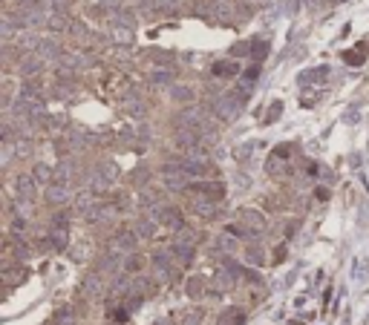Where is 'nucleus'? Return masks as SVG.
I'll return each instance as SVG.
<instances>
[{"label": "nucleus", "mask_w": 369, "mask_h": 325, "mask_svg": "<svg viewBox=\"0 0 369 325\" xmlns=\"http://www.w3.org/2000/svg\"><path fill=\"white\" fill-rule=\"evenodd\" d=\"M240 72V63H234V61H219L214 66V75H237Z\"/></svg>", "instance_id": "0eeeda50"}, {"label": "nucleus", "mask_w": 369, "mask_h": 325, "mask_svg": "<svg viewBox=\"0 0 369 325\" xmlns=\"http://www.w3.org/2000/svg\"><path fill=\"white\" fill-rule=\"evenodd\" d=\"M38 52L44 55V58H55V52H58V46H55L52 41H41V46H38Z\"/></svg>", "instance_id": "9b49d317"}, {"label": "nucleus", "mask_w": 369, "mask_h": 325, "mask_svg": "<svg viewBox=\"0 0 369 325\" xmlns=\"http://www.w3.org/2000/svg\"><path fill=\"white\" fill-rule=\"evenodd\" d=\"M240 219H243L251 230H262V228H265L262 216H260V213H254V210H243V213H240Z\"/></svg>", "instance_id": "39448f33"}, {"label": "nucleus", "mask_w": 369, "mask_h": 325, "mask_svg": "<svg viewBox=\"0 0 369 325\" xmlns=\"http://www.w3.org/2000/svg\"><path fill=\"white\" fill-rule=\"evenodd\" d=\"M243 95H222L219 101H216V115L219 118H225V121H231V118H237V113H240V106H243V101H240Z\"/></svg>", "instance_id": "f257e3e1"}, {"label": "nucleus", "mask_w": 369, "mask_h": 325, "mask_svg": "<svg viewBox=\"0 0 369 325\" xmlns=\"http://www.w3.org/2000/svg\"><path fill=\"white\" fill-rule=\"evenodd\" d=\"M26 3H32V0H26Z\"/></svg>", "instance_id": "a211bd4d"}, {"label": "nucleus", "mask_w": 369, "mask_h": 325, "mask_svg": "<svg viewBox=\"0 0 369 325\" xmlns=\"http://www.w3.org/2000/svg\"><path fill=\"white\" fill-rule=\"evenodd\" d=\"M144 259L139 254H127V262H124V273H139L142 271Z\"/></svg>", "instance_id": "6e6552de"}, {"label": "nucleus", "mask_w": 369, "mask_h": 325, "mask_svg": "<svg viewBox=\"0 0 369 325\" xmlns=\"http://www.w3.org/2000/svg\"><path fill=\"white\" fill-rule=\"evenodd\" d=\"M113 41H118V44H133V29L127 26V23L113 26Z\"/></svg>", "instance_id": "423d86ee"}, {"label": "nucleus", "mask_w": 369, "mask_h": 325, "mask_svg": "<svg viewBox=\"0 0 369 325\" xmlns=\"http://www.w3.org/2000/svg\"><path fill=\"white\" fill-rule=\"evenodd\" d=\"M199 319H202V314H199V311H190V314H185L182 325H199Z\"/></svg>", "instance_id": "2eb2a0df"}, {"label": "nucleus", "mask_w": 369, "mask_h": 325, "mask_svg": "<svg viewBox=\"0 0 369 325\" xmlns=\"http://www.w3.org/2000/svg\"><path fill=\"white\" fill-rule=\"evenodd\" d=\"M49 178H52V170L46 167V164H38V167H35V182L44 185V182H49Z\"/></svg>", "instance_id": "f8f14e48"}, {"label": "nucleus", "mask_w": 369, "mask_h": 325, "mask_svg": "<svg viewBox=\"0 0 369 325\" xmlns=\"http://www.w3.org/2000/svg\"><path fill=\"white\" fill-rule=\"evenodd\" d=\"M156 233V225L150 219H142L139 225H136V236H142V239H150Z\"/></svg>", "instance_id": "1a4fd4ad"}, {"label": "nucleus", "mask_w": 369, "mask_h": 325, "mask_svg": "<svg viewBox=\"0 0 369 325\" xmlns=\"http://www.w3.org/2000/svg\"><path fill=\"white\" fill-rule=\"evenodd\" d=\"M190 297H199V291H202V282H199V279H193V282H190Z\"/></svg>", "instance_id": "f3484780"}, {"label": "nucleus", "mask_w": 369, "mask_h": 325, "mask_svg": "<svg viewBox=\"0 0 369 325\" xmlns=\"http://www.w3.org/2000/svg\"><path fill=\"white\" fill-rule=\"evenodd\" d=\"M46 199H49L52 204L70 202V185H61V182H52V185H46Z\"/></svg>", "instance_id": "f03ea898"}, {"label": "nucleus", "mask_w": 369, "mask_h": 325, "mask_svg": "<svg viewBox=\"0 0 369 325\" xmlns=\"http://www.w3.org/2000/svg\"><path fill=\"white\" fill-rule=\"evenodd\" d=\"M133 245H136V233H121L113 242V250L116 254H133Z\"/></svg>", "instance_id": "20e7f679"}, {"label": "nucleus", "mask_w": 369, "mask_h": 325, "mask_svg": "<svg viewBox=\"0 0 369 325\" xmlns=\"http://www.w3.org/2000/svg\"><path fill=\"white\" fill-rule=\"evenodd\" d=\"M343 58H346V63H352V66H358V63L363 61V58H360V49H352V52H346Z\"/></svg>", "instance_id": "4468645a"}, {"label": "nucleus", "mask_w": 369, "mask_h": 325, "mask_svg": "<svg viewBox=\"0 0 369 325\" xmlns=\"http://www.w3.org/2000/svg\"><path fill=\"white\" fill-rule=\"evenodd\" d=\"M18 196L29 204V199L35 196V176H20L18 178Z\"/></svg>", "instance_id": "7ed1b4c3"}, {"label": "nucleus", "mask_w": 369, "mask_h": 325, "mask_svg": "<svg viewBox=\"0 0 369 325\" xmlns=\"http://www.w3.org/2000/svg\"><path fill=\"white\" fill-rule=\"evenodd\" d=\"M196 210L202 213L205 219H211V216H214V213H216V207H214V204H211V202H196Z\"/></svg>", "instance_id": "ddd939ff"}, {"label": "nucleus", "mask_w": 369, "mask_h": 325, "mask_svg": "<svg viewBox=\"0 0 369 325\" xmlns=\"http://www.w3.org/2000/svg\"><path fill=\"white\" fill-rule=\"evenodd\" d=\"M159 6L167 9V12H173V9H179V0H159Z\"/></svg>", "instance_id": "dca6fc26"}, {"label": "nucleus", "mask_w": 369, "mask_h": 325, "mask_svg": "<svg viewBox=\"0 0 369 325\" xmlns=\"http://www.w3.org/2000/svg\"><path fill=\"white\" fill-rule=\"evenodd\" d=\"M216 245H219V250H225V254H234V250H237V239L231 236V233H225V236H219Z\"/></svg>", "instance_id": "9d476101"}]
</instances>
